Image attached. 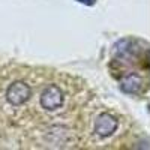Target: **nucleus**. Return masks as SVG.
<instances>
[{
  "label": "nucleus",
  "mask_w": 150,
  "mask_h": 150,
  "mask_svg": "<svg viewBox=\"0 0 150 150\" xmlns=\"http://www.w3.org/2000/svg\"><path fill=\"white\" fill-rule=\"evenodd\" d=\"M78 2H81V3H87V5H90V3H93V0H78Z\"/></svg>",
  "instance_id": "39448f33"
},
{
  "label": "nucleus",
  "mask_w": 150,
  "mask_h": 150,
  "mask_svg": "<svg viewBox=\"0 0 150 150\" xmlns=\"http://www.w3.org/2000/svg\"><path fill=\"white\" fill-rule=\"evenodd\" d=\"M119 126V123L114 117H111L108 114H101L96 120V125H95V132L99 135V137H108L114 132Z\"/></svg>",
  "instance_id": "7ed1b4c3"
},
{
  "label": "nucleus",
  "mask_w": 150,
  "mask_h": 150,
  "mask_svg": "<svg viewBox=\"0 0 150 150\" xmlns=\"http://www.w3.org/2000/svg\"><path fill=\"white\" fill-rule=\"evenodd\" d=\"M62 104H63V92L56 84H51L50 87H47L44 93L41 95V105L42 108L48 111H54L60 108Z\"/></svg>",
  "instance_id": "f257e3e1"
},
{
  "label": "nucleus",
  "mask_w": 150,
  "mask_h": 150,
  "mask_svg": "<svg viewBox=\"0 0 150 150\" xmlns=\"http://www.w3.org/2000/svg\"><path fill=\"white\" fill-rule=\"evenodd\" d=\"M141 87V81L138 80V77H135V75H129L128 78H125L122 81V89L126 92V93H137Z\"/></svg>",
  "instance_id": "20e7f679"
},
{
  "label": "nucleus",
  "mask_w": 150,
  "mask_h": 150,
  "mask_svg": "<svg viewBox=\"0 0 150 150\" xmlns=\"http://www.w3.org/2000/svg\"><path fill=\"white\" fill-rule=\"evenodd\" d=\"M30 93H32V89L29 84L23 81H17L9 86V89L6 92V99L12 105H21L29 99Z\"/></svg>",
  "instance_id": "f03ea898"
}]
</instances>
